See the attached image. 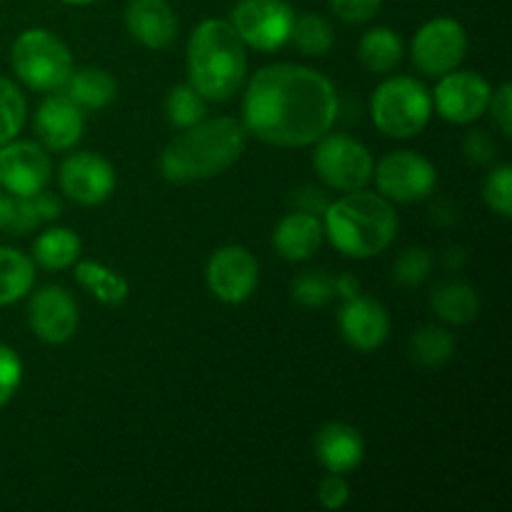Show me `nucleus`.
<instances>
[{"instance_id": "27", "label": "nucleus", "mask_w": 512, "mask_h": 512, "mask_svg": "<svg viewBox=\"0 0 512 512\" xmlns=\"http://www.w3.org/2000/svg\"><path fill=\"white\" fill-rule=\"evenodd\" d=\"M455 355V335L443 325H420L410 338V358L420 368H443Z\"/></svg>"}, {"instance_id": "13", "label": "nucleus", "mask_w": 512, "mask_h": 512, "mask_svg": "<svg viewBox=\"0 0 512 512\" xmlns=\"http://www.w3.org/2000/svg\"><path fill=\"white\" fill-rule=\"evenodd\" d=\"M53 160L38 140H18L0 145V190L10 195H30L48 188Z\"/></svg>"}, {"instance_id": "14", "label": "nucleus", "mask_w": 512, "mask_h": 512, "mask_svg": "<svg viewBox=\"0 0 512 512\" xmlns=\"http://www.w3.org/2000/svg\"><path fill=\"white\" fill-rule=\"evenodd\" d=\"M115 168L108 158L93 150L70 153L58 168V185L73 203L93 208L115 193Z\"/></svg>"}, {"instance_id": "8", "label": "nucleus", "mask_w": 512, "mask_h": 512, "mask_svg": "<svg viewBox=\"0 0 512 512\" xmlns=\"http://www.w3.org/2000/svg\"><path fill=\"white\" fill-rule=\"evenodd\" d=\"M375 188L390 203H420L438 185V170L415 150H393L375 163Z\"/></svg>"}, {"instance_id": "7", "label": "nucleus", "mask_w": 512, "mask_h": 512, "mask_svg": "<svg viewBox=\"0 0 512 512\" xmlns=\"http://www.w3.org/2000/svg\"><path fill=\"white\" fill-rule=\"evenodd\" d=\"M313 145V168L330 190L350 193L373 183V153L358 138L345 133H325Z\"/></svg>"}, {"instance_id": "34", "label": "nucleus", "mask_w": 512, "mask_h": 512, "mask_svg": "<svg viewBox=\"0 0 512 512\" xmlns=\"http://www.w3.org/2000/svg\"><path fill=\"white\" fill-rule=\"evenodd\" d=\"M483 200L495 215L508 220L512 215V168L508 163L493 165L483 180Z\"/></svg>"}, {"instance_id": "10", "label": "nucleus", "mask_w": 512, "mask_h": 512, "mask_svg": "<svg viewBox=\"0 0 512 512\" xmlns=\"http://www.w3.org/2000/svg\"><path fill=\"white\" fill-rule=\"evenodd\" d=\"M295 10L285 0H238L230 23L248 50L273 53L290 40Z\"/></svg>"}, {"instance_id": "20", "label": "nucleus", "mask_w": 512, "mask_h": 512, "mask_svg": "<svg viewBox=\"0 0 512 512\" xmlns=\"http://www.w3.org/2000/svg\"><path fill=\"white\" fill-rule=\"evenodd\" d=\"M318 463L328 473L348 475L360 468L365 458V440L358 428L348 423H325L313 438Z\"/></svg>"}, {"instance_id": "30", "label": "nucleus", "mask_w": 512, "mask_h": 512, "mask_svg": "<svg viewBox=\"0 0 512 512\" xmlns=\"http://www.w3.org/2000/svg\"><path fill=\"white\" fill-rule=\"evenodd\" d=\"M28 120V100L10 78L0 75V145L18 138Z\"/></svg>"}, {"instance_id": "25", "label": "nucleus", "mask_w": 512, "mask_h": 512, "mask_svg": "<svg viewBox=\"0 0 512 512\" xmlns=\"http://www.w3.org/2000/svg\"><path fill=\"white\" fill-rule=\"evenodd\" d=\"M403 55H405L403 38H400L393 28H385V25L370 28L358 43L360 63L375 75L393 73V70L400 65V60H403Z\"/></svg>"}, {"instance_id": "24", "label": "nucleus", "mask_w": 512, "mask_h": 512, "mask_svg": "<svg viewBox=\"0 0 512 512\" xmlns=\"http://www.w3.org/2000/svg\"><path fill=\"white\" fill-rule=\"evenodd\" d=\"M80 248H83V243H80V235L75 230L50 225L35 238L30 258L45 270H68L78 263Z\"/></svg>"}, {"instance_id": "23", "label": "nucleus", "mask_w": 512, "mask_h": 512, "mask_svg": "<svg viewBox=\"0 0 512 512\" xmlns=\"http://www.w3.org/2000/svg\"><path fill=\"white\" fill-rule=\"evenodd\" d=\"M75 283L93 295L100 305H123L130 295V283L125 275L118 270L108 268V265L98 263V260H78L75 263Z\"/></svg>"}, {"instance_id": "39", "label": "nucleus", "mask_w": 512, "mask_h": 512, "mask_svg": "<svg viewBox=\"0 0 512 512\" xmlns=\"http://www.w3.org/2000/svg\"><path fill=\"white\" fill-rule=\"evenodd\" d=\"M488 113L493 115V123L498 125V130L503 133V138L512 135V88L510 83H500L498 88H493L490 95Z\"/></svg>"}, {"instance_id": "11", "label": "nucleus", "mask_w": 512, "mask_h": 512, "mask_svg": "<svg viewBox=\"0 0 512 512\" xmlns=\"http://www.w3.org/2000/svg\"><path fill=\"white\" fill-rule=\"evenodd\" d=\"M433 110L453 125H470L488 113L493 85L475 70H450L440 75L433 93Z\"/></svg>"}, {"instance_id": "31", "label": "nucleus", "mask_w": 512, "mask_h": 512, "mask_svg": "<svg viewBox=\"0 0 512 512\" xmlns=\"http://www.w3.org/2000/svg\"><path fill=\"white\" fill-rule=\"evenodd\" d=\"M40 223L38 210L33 205V195H10L0 190V233L5 235H28L33 233Z\"/></svg>"}, {"instance_id": "5", "label": "nucleus", "mask_w": 512, "mask_h": 512, "mask_svg": "<svg viewBox=\"0 0 512 512\" xmlns=\"http://www.w3.org/2000/svg\"><path fill=\"white\" fill-rule=\"evenodd\" d=\"M370 118L383 135L408 140L423 133L433 118V95L428 85L410 75L385 78L370 98Z\"/></svg>"}, {"instance_id": "18", "label": "nucleus", "mask_w": 512, "mask_h": 512, "mask_svg": "<svg viewBox=\"0 0 512 512\" xmlns=\"http://www.w3.org/2000/svg\"><path fill=\"white\" fill-rule=\"evenodd\" d=\"M125 30L148 50H168L178 40L180 20L168 0H128Z\"/></svg>"}, {"instance_id": "37", "label": "nucleus", "mask_w": 512, "mask_h": 512, "mask_svg": "<svg viewBox=\"0 0 512 512\" xmlns=\"http://www.w3.org/2000/svg\"><path fill=\"white\" fill-rule=\"evenodd\" d=\"M318 500L325 510H343L350 503V483L345 475L328 473L318 485Z\"/></svg>"}, {"instance_id": "1", "label": "nucleus", "mask_w": 512, "mask_h": 512, "mask_svg": "<svg viewBox=\"0 0 512 512\" xmlns=\"http://www.w3.org/2000/svg\"><path fill=\"white\" fill-rule=\"evenodd\" d=\"M240 123L248 138L273 148H308L340 113L333 80L298 63H273L245 80Z\"/></svg>"}, {"instance_id": "42", "label": "nucleus", "mask_w": 512, "mask_h": 512, "mask_svg": "<svg viewBox=\"0 0 512 512\" xmlns=\"http://www.w3.org/2000/svg\"><path fill=\"white\" fill-rule=\"evenodd\" d=\"M463 263H465L463 248H450V250H445V268L458 270V268H463Z\"/></svg>"}, {"instance_id": "29", "label": "nucleus", "mask_w": 512, "mask_h": 512, "mask_svg": "<svg viewBox=\"0 0 512 512\" xmlns=\"http://www.w3.org/2000/svg\"><path fill=\"white\" fill-rule=\"evenodd\" d=\"M208 105V100L193 85L180 83L175 88H170L168 95H165V120L173 128L185 130L208 118Z\"/></svg>"}, {"instance_id": "28", "label": "nucleus", "mask_w": 512, "mask_h": 512, "mask_svg": "<svg viewBox=\"0 0 512 512\" xmlns=\"http://www.w3.org/2000/svg\"><path fill=\"white\" fill-rule=\"evenodd\" d=\"M288 43H293L295 48L303 55H308V58H323V55H328L330 48L335 45L333 25H330L323 15H295Z\"/></svg>"}, {"instance_id": "6", "label": "nucleus", "mask_w": 512, "mask_h": 512, "mask_svg": "<svg viewBox=\"0 0 512 512\" xmlns=\"http://www.w3.org/2000/svg\"><path fill=\"white\" fill-rule=\"evenodd\" d=\"M10 65L20 83L33 93H58L73 73V53L48 28H28L13 40Z\"/></svg>"}, {"instance_id": "38", "label": "nucleus", "mask_w": 512, "mask_h": 512, "mask_svg": "<svg viewBox=\"0 0 512 512\" xmlns=\"http://www.w3.org/2000/svg\"><path fill=\"white\" fill-rule=\"evenodd\" d=\"M463 153L470 163L490 165L498 158V143L490 138L488 130H470L463 138Z\"/></svg>"}, {"instance_id": "35", "label": "nucleus", "mask_w": 512, "mask_h": 512, "mask_svg": "<svg viewBox=\"0 0 512 512\" xmlns=\"http://www.w3.org/2000/svg\"><path fill=\"white\" fill-rule=\"evenodd\" d=\"M23 383V360L10 345L0 343V408L10 403Z\"/></svg>"}, {"instance_id": "41", "label": "nucleus", "mask_w": 512, "mask_h": 512, "mask_svg": "<svg viewBox=\"0 0 512 512\" xmlns=\"http://www.w3.org/2000/svg\"><path fill=\"white\" fill-rule=\"evenodd\" d=\"M358 293H363V285H360V280L355 278V275L343 273L335 278V298L350 300V298H355Z\"/></svg>"}, {"instance_id": "40", "label": "nucleus", "mask_w": 512, "mask_h": 512, "mask_svg": "<svg viewBox=\"0 0 512 512\" xmlns=\"http://www.w3.org/2000/svg\"><path fill=\"white\" fill-rule=\"evenodd\" d=\"M33 205L38 210L40 223H55L63 215V203H60L58 195L48 193V188L33 195Z\"/></svg>"}, {"instance_id": "12", "label": "nucleus", "mask_w": 512, "mask_h": 512, "mask_svg": "<svg viewBox=\"0 0 512 512\" xmlns=\"http://www.w3.org/2000/svg\"><path fill=\"white\" fill-rule=\"evenodd\" d=\"M258 258L245 245H223L205 265V285L210 293L228 305H240L258 290Z\"/></svg>"}, {"instance_id": "4", "label": "nucleus", "mask_w": 512, "mask_h": 512, "mask_svg": "<svg viewBox=\"0 0 512 512\" xmlns=\"http://www.w3.org/2000/svg\"><path fill=\"white\" fill-rule=\"evenodd\" d=\"M185 65L188 83L208 103H225L238 95L248 80V45L240 40L230 20H200L190 33Z\"/></svg>"}, {"instance_id": "33", "label": "nucleus", "mask_w": 512, "mask_h": 512, "mask_svg": "<svg viewBox=\"0 0 512 512\" xmlns=\"http://www.w3.org/2000/svg\"><path fill=\"white\" fill-rule=\"evenodd\" d=\"M430 273H433V255L423 245L405 248L393 265L395 283L403 285V288H415V285L425 283Z\"/></svg>"}, {"instance_id": "9", "label": "nucleus", "mask_w": 512, "mask_h": 512, "mask_svg": "<svg viewBox=\"0 0 512 512\" xmlns=\"http://www.w3.org/2000/svg\"><path fill=\"white\" fill-rule=\"evenodd\" d=\"M470 50L468 30L455 18H433L418 28L410 43L413 65L425 78H440L460 68Z\"/></svg>"}, {"instance_id": "36", "label": "nucleus", "mask_w": 512, "mask_h": 512, "mask_svg": "<svg viewBox=\"0 0 512 512\" xmlns=\"http://www.w3.org/2000/svg\"><path fill=\"white\" fill-rule=\"evenodd\" d=\"M383 8V0H330V10L338 15L343 23H368Z\"/></svg>"}, {"instance_id": "16", "label": "nucleus", "mask_w": 512, "mask_h": 512, "mask_svg": "<svg viewBox=\"0 0 512 512\" xmlns=\"http://www.w3.org/2000/svg\"><path fill=\"white\" fill-rule=\"evenodd\" d=\"M33 130L48 153H68L83 140L85 113L63 93H50L35 110Z\"/></svg>"}, {"instance_id": "3", "label": "nucleus", "mask_w": 512, "mask_h": 512, "mask_svg": "<svg viewBox=\"0 0 512 512\" xmlns=\"http://www.w3.org/2000/svg\"><path fill=\"white\" fill-rule=\"evenodd\" d=\"M398 228L400 220L393 203L368 188L343 193L323 210L325 240L353 260L385 253L398 238Z\"/></svg>"}, {"instance_id": "17", "label": "nucleus", "mask_w": 512, "mask_h": 512, "mask_svg": "<svg viewBox=\"0 0 512 512\" xmlns=\"http://www.w3.org/2000/svg\"><path fill=\"white\" fill-rule=\"evenodd\" d=\"M338 328L345 343L360 353H373L388 340L390 315L380 300L358 293L355 298L343 300L338 313Z\"/></svg>"}, {"instance_id": "19", "label": "nucleus", "mask_w": 512, "mask_h": 512, "mask_svg": "<svg viewBox=\"0 0 512 512\" xmlns=\"http://www.w3.org/2000/svg\"><path fill=\"white\" fill-rule=\"evenodd\" d=\"M325 243L323 218L308 210L295 208L283 215L273 230V248L288 263H305L313 258Z\"/></svg>"}, {"instance_id": "32", "label": "nucleus", "mask_w": 512, "mask_h": 512, "mask_svg": "<svg viewBox=\"0 0 512 512\" xmlns=\"http://www.w3.org/2000/svg\"><path fill=\"white\" fill-rule=\"evenodd\" d=\"M290 295L300 308H325L335 298V278L325 270H303L290 285Z\"/></svg>"}, {"instance_id": "26", "label": "nucleus", "mask_w": 512, "mask_h": 512, "mask_svg": "<svg viewBox=\"0 0 512 512\" xmlns=\"http://www.w3.org/2000/svg\"><path fill=\"white\" fill-rule=\"evenodd\" d=\"M35 285V263L28 253L0 245V308L28 298Z\"/></svg>"}, {"instance_id": "21", "label": "nucleus", "mask_w": 512, "mask_h": 512, "mask_svg": "<svg viewBox=\"0 0 512 512\" xmlns=\"http://www.w3.org/2000/svg\"><path fill=\"white\" fill-rule=\"evenodd\" d=\"M58 93H63L83 113H90V110L108 108L118 98V83L105 68L88 65V68H73V73Z\"/></svg>"}, {"instance_id": "43", "label": "nucleus", "mask_w": 512, "mask_h": 512, "mask_svg": "<svg viewBox=\"0 0 512 512\" xmlns=\"http://www.w3.org/2000/svg\"><path fill=\"white\" fill-rule=\"evenodd\" d=\"M58 3H63V5H90V3H95V0H58Z\"/></svg>"}, {"instance_id": "2", "label": "nucleus", "mask_w": 512, "mask_h": 512, "mask_svg": "<svg viewBox=\"0 0 512 512\" xmlns=\"http://www.w3.org/2000/svg\"><path fill=\"white\" fill-rule=\"evenodd\" d=\"M245 148L248 130L243 123L230 115H215L180 130L160 153L158 170L168 183H200L233 168Z\"/></svg>"}, {"instance_id": "22", "label": "nucleus", "mask_w": 512, "mask_h": 512, "mask_svg": "<svg viewBox=\"0 0 512 512\" xmlns=\"http://www.w3.org/2000/svg\"><path fill=\"white\" fill-rule=\"evenodd\" d=\"M430 308L443 323L468 325L480 315V295L465 280H440L430 293Z\"/></svg>"}, {"instance_id": "15", "label": "nucleus", "mask_w": 512, "mask_h": 512, "mask_svg": "<svg viewBox=\"0 0 512 512\" xmlns=\"http://www.w3.org/2000/svg\"><path fill=\"white\" fill-rule=\"evenodd\" d=\"M80 323L78 303L60 285L35 290L28 303V325L35 338L48 345H63L75 335Z\"/></svg>"}]
</instances>
